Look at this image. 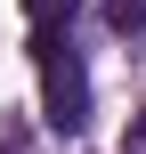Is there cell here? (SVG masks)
<instances>
[{
	"mask_svg": "<svg viewBox=\"0 0 146 154\" xmlns=\"http://www.w3.org/2000/svg\"><path fill=\"white\" fill-rule=\"evenodd\" d=\"M33 73H41V122L57 138L89 130V73L73 49V0H33Z\"/></svg>",
	"mask_w": 146,
	"mask_h": 154,
	"instance_id": "obj_1",
	"label": "cell"
},
{
	"mask_svg": "<svg viewBox=\"0 0 146 154\" xmlns=\"http://www.w3.org/2000/svg\"><path fill=\"white\" fill-rule=\"evenodd\" d=\"M106 24L114 32H146V0H106Z\"/></svg>",
	"mask_w": 146,
	"mask_h": 154,
	"instance_id": "obj_2",
	"label": "cell"
}]
</instances>
